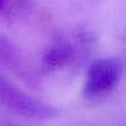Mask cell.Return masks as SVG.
<instances>
[{"mask_svg": "<svg viewBox=\"0 0 126 126\" xmlns=\"http://www.w3.org/2000/svg\"><path fill=\"white\" fill-rule=\"evenodd\" d=\"M0 104L11 112L33 119H50L58 115L57 109L29 95L0 71Z\"/></svg>", "mask_w": 126, "mask_h": 126, "instance_id": "cell-1", "label": "cell"}, {"mask_svg": "<svg viewBox=\"0 0 126 126\" xmlns=\"http://www.w3.org/2000/svg\"><path fill=\"white\" fill-rule=\"evenodd\" d=\"M123 72L122 61L118 57L96 60L87 71L83 95L90 100L103 99L115 90Z\"/></svg>", "mask_w": 126, "mask_h": 126, "instance_id": "cell-2", "label": "cell"}, {"mask_svg": "<svg viewBox=\"0 0 126 126\" xmlns=\"http://www.w3.org/2000/svg\"><path fill=\"white\" fill-rule=\"evenodd\" d=\"M84 37L85 35L80 33L72 39L64 38V37L56 38L42 54L41 63L44 69L57 71V69H64L72 65L77 60V56L83 49L80 46L85 45Z\"/></svg>", "mask_w": 126, "mask_h": 126, "instance_id": "cell-3", "label": "cell"}, {"mask_svg": "<svg viewBox=\"0 0 126 126\" xmlns=\"http://www.w3.org/2000/svg\"><path fill=\"white\" fill-rule=\"evenodd\" d=\"M0 64L25 80H33L34 73L23 53L6 35L0 34Z\"/></svg>", "mask_w": 126, "mask_h": 126, "instance_id": "cell-4", "label": "cell"}, {"mask_svg": "<svg viewBox=\"0 0 126 126\" xmlns=\"http://www.w3.org/2000/svg\"><path fill=\"white\" fill-rule=\"evenodd\" d=\"M4 1H6V7L4 8H8L11 11H14V10L22 8L25 4H27L29 0H4Z\"/></svg>", "mask_w": 126, "mask_h": 126, "instance_id": "cell-5", "label": "cell"}, {"mask_svg": "<svg viewBox=\"0 0 126 126\" xmlns=\"http://www.w3.org/2000/svg\"><path fill=\"white\" fill-rule=\"evenodd\" d=\"M0 126H19L16 123H12L10 121H3V122H0Z\"/></svg>", "mask_w": 126, "mask_h": 126, "instance_id": "cell-6", "label": "cell"}, {"mask_svg": "<svg viewBox=\"0 0 126 126\" xmlns=\"http://www.w3.org/2000/svg\"><path fill=\"white\" fill-rule=\"evenodd\" d=\"M4 7H6V1H4V0H0V11L4 10Z\"/></svg>", "mask_w": 126, "mask_h": 126, "instance_id": "cell-7", "label": "cell"}, {"mask_svg": "<svg viewBox=\"0 0 126 126\" xmlns=\"http://www.w3.org/2000/svg\"><path fill=\"white\" fill-rule=\"evenodd\" d=\"M125 41H126V35H125Z\"/></svg>", "mask_w": 126, "mask_h": 126, "instance_id": "cell-8", "label": "cell"}]
</instances>
